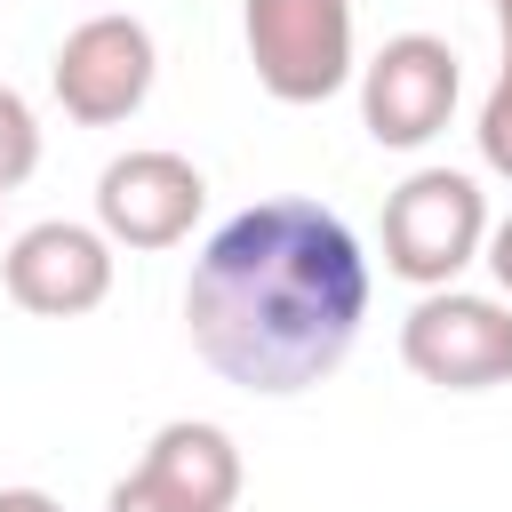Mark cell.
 <instances>
[{"mask_svg":"<svg viewBox=\"0 0 512 512\" xmlns=\"http://www.w3.org/2000/svg\"><path fill=\"white\" fill-rule=\"evenodd\" d=\"M136 472H144L176 512H232V504H240V480H248L232 432L208 424V416H176V424H160Z\"/></svg>","mask_w":512,"mask_h":512,"instance_id":"obj_9","label":"cell"},{"mask_svg":"<svg viewBox=\"0 0 512 512\" xmlns=\"http://www.w3.org/2000/svg\"><path fill=\"white\" fill-rule=\"evenodd\" d=\"M0 280H8V296L32 320H80V312H96L112 296V240H104V224L48 216V224H32V232L8 240Z\"/></svg>","mask_w":512,"mask_h":512,"instance_id":"obj_8","label":"cell"},{"mask_svg":"<svg viewBox=\"0 0 512 512\" xmlns=\"http://www.w3.org/2000/svg\"><path fill=\"white\" fill-rule=\"evenodd\" d=\"M480 160L512 184V72H496V88H488V104H480Z\"/></svg>","mask_w":512,"mask_h":512,"instance_id":"obj_11","label":"cell"},{"mask_svg":"<svg viewBox=\"0 0 512 512\" xmlns=\"http://www.w3.org/2000/svg\"><path fill=\"white\" fill-rule=\"evenodd\" d=\"M256 88L272 104H328L360 56H352V0H248L240 8Z\"/></svg>","mask_w":512,"mask_h":512,"instance_id":"obj_3","label":"cell"},{"mask_svg":"<svg viewBox=\"0 0 512 512\" xmlns=\"http://www.w3.org/2000/svg\"><path fill=\"white\" fill-rule=\"evenodd\" d=\"M488 272H496V288L512 296V216H504V224H488Z\"/></svg>","mask_w":512,"mask_h":512,"instance_id":"obj_13","label":"cell"},{"mask_svg":"<svg viewBox=\"0 0 512 512\" xmlns=\"http://www.w3.org/2000/svg\"><path fill=\"white\" fill-rule=\"evenodd\" d=\"M368 320V256L352 224L304 192H272L208 232L184 280V336L192 352L256 392L288 400L344 368Z\"/></svg>","mask_w":512,"mask_h":512,"instance_id":"obj_1","label":"cell"},{"mask_svg":"<svg viewBox=\"0 0 512 512\" xmlns=\"http://www.w3.org/2000/svg\"><path fill=\"white\" fill-rule=\"evenodd\" d=\"M0 200H8V192H0Z\"/></svg>","mask_w":512,"mask_h":512,"instance_id":"obj_16","label":"cell"},{"mask_svg":"<svg viewBox=\"0 0 512 512\" xmlns=\"http://www.w3.org/2000/svg\"><path fill=\"white\" fill-rule=\"evenodd\" d=\"M104 512H176L144 472H128V480H112V496H104Z\"/></svg>","mask_w":512,"mask_h":512,"instance_id":"obj_12","label":"cell"},{"mask_svg":"<svg viewBox=\"0 0 512 512\" xmlns=\"http://www.w3.org/2000/svg\"><path fill=\"white\" fill-rule=\"evenodd\" d=\"M496 32H504V40H512V0H496Z\"/></svg>","mask_w":512,"mask_h":512,"instance_id":"obj_15","label":"cell"},{"mask_svg":"<svg viewBox=\"0 0 512 512\" xmlns=\"http://www.w3.org/2000/svg\"><path fill=\"white\" fill-rule=\"evenodd\" d=\"M152 72H160L152 32H144L136 16H112V8H104V16H88V24L64 32V48H56V64H48V88H56V104H64L80 128H120L128 112H144Z\"/></svg>","mask_w":512,"mask_h":512,"instance_id":"obj_6","label":"cell"},{"mask_svg":"<svg viewBox=\"0 0 512 512\" xmlns=\"http://www.w3.org/2000/svg\"><path fill=\"white\" fill-rule=\"evenodd\" d=\"M0 512H64L48 488H0Z\"/></svg>","mask_w":512,"mask_h":512,"instance_id":"obj_14","label":"cell"},{"mask_svg":"<svg viewBox=\"0 0 512 512\" xmlns=\"http://www.w3.org/2000/svg\"><path fill=\"white\" fill-rule=\"evenodd\" d=\"M488 248V192L464 168H416L384 200V272L408 288H456V272Z\"/></svg>","mask_w":512,"mask_h":512,"instance_id":"obj_2","label":"cell"},{"mask_svg":"<svg viewBox=\"0 0 512 512\" xmlns=\"http://www.w3.org/2000/svg\"><path fill=\"white\" fill-rule=\"evenodd\" d=\"M32 168H40V120H32V104L0 80V192H16Z\"/></svg>","mask_w":512,"mask_h":512,"instance_id":"obj_10","label":"cell"},{"mask_svg":"<svg viewBox=\"0 0 512 512\" xmlns=\"http://www.w3.org/2000/svg\"><path fill=\"white\" fill-rule=\"evenodd\" d=\"M200 208H208V176L184 152H160V144L120 152L96 176V224H104L112 248H144V256L152 248H176L200 224Z\"/></svg>","mask_w":512,"mask_h":512,"instance_id":"obj_7","label":"cell"},{"mask_svg":"<svg viewBox=\"0 0 512 512\" xmlns=\"http://www.w3.org/2000/svg\"><path fill=\"white\" fill-rule=\"evenodd\" d=\"M400 360L440 392H496L512 384V304L472 288H424L400 320Z\"/></svg>","mask_w":512,"mask_h":512,"instance_id":"obj_4","label":"cell"},{"mask_svg":"<svg viewBox=\"0 0 512 512\" xmlns=\"http://www.w3.org/2000/svg\"><path fill=\"white\" fill-rule=\"evenodd\" d=\"M464 96V72H456V48L432 40V32H400L384 40L368 64H360V120L384 152H416L448 128Z\"/></svg>","mask_w":512,"mask_h":512,"instance_id":"obj_5","label":"cell"}]
</instances>
